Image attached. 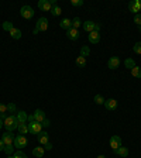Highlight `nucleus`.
I'll list each match as a JSON object with an SVG mask.
<instances>
[{
  "label": "nucleus",
  "mask_w": 141,
  "mask_h": 158,
  "mask_svg": "<svg viewBox=\"0 0 141 158\" xmlns=\"http://www.w3.org/2000/svg\"><path fill=\"white\" fill-rule=\"evenodd\" d=\"M4 127H6L7 131H14L17 127H19V120H17L16 114H10L4 118Z\"/></svg>",
  "instance_id": "1"
},
{
  "label": "nucleus",
  "mask_w": 141,
  "mask_h": 158,
  "mask_svg": "<svg viewBox=\"0 0 141 158\" xmlns=\"http://www.w3.org/2000/svg\"><path fill=\"white\" fill-rule=\"evenodd\" d=\"M48 30V20L45 17H39L37 20V24H35V28H34L33 34H38L41 31H47Z\"/></svg>",
  "instance_id": "2"
},
{
  "label": "nucleus",
  "mask_w": 141,
  "mask_h": 158,
  "mask_svg": "<svg viewBox=\"0 0 141 158\" xmlns=\"http://www.w3.org/2000/svg\"><path fill=\"white\" fill-rule=\"evenodd\" d=\"M43 131V126H41V123L35 122V120H31V122H28V133H31V134H38V133Z\"/></svg>",
  "instance_id": "3"
},
{
  "label": "nucleus",
  "mask_w": 141,
  "mask_h": 158,
  "mask_svg": "<svg viewBox=\"0 0 141 158\" xmlns=\"http://www.w3.org/2000/svg\"><path fill=\"white\" fill-rule=\"evenodd\" d=\"M20 14H21V17L26 20H30V19H33L34 17V10L31 6H23L21 9H20Z\"/></svg>",
  "instance_id": "4"
},
{
  "label": "nucleus",
  "mask_w": 141,
  "mask_h": 158,
  "mask_svg": "<svg viewBox=\"0 0 141 158\" xmlns=\"http://www.w3.org/2000/svg\"><path fill=\"white\" fill-rule=\"evenodd\" d=\"M27 144H28V140H27L24 135H17L16 138H14V147L19 148V150H21V148L27 147Z\"/></svg>",
  "instance_id": "5"
},
{
  "label": "nucleus",
  "mask_w": 141,
  "mask_h": 158,
  "mask_svg": "<svg viewBox=\"0 0 141 158\" xmlns=\"http://www.w3.org/2000/svg\"><path fill=\"white\" fill-rule=\"evenodd\" d=\"M128 10H130L131 13H134V16L138 14V11L141 10V2L140 0H133V2H130V3H128Z\"/></svg>",
  "instance_id": "6"
},
{
  "label": "nucleus",
  "mask_w": 141,
  "mask_h": 158,
  "mask_svg": "<svg viewBox=\"0 0 141 158\" xmlns=\"http://www.w3.org/2000/svg\"><path fill=\"white\" fill-rule=\"evenodd\" d=\"M2 141H3V144H4V145L14 144V134H13L11 131H6V133H3Z\"/></svg>",
  "instance_id": "7"
},
{
  "label": "nucleus",
  "mask_w": 141,
  "mask_h": 158,
  "mask_svg": "<svg viewBox=\"0 0 141 158\" xmlns=\"http://www.w3.org/2000/svg\"><path fill=\"white\" fill-rule=\"evenodd\" d=\"M38 9L43 10V11H51V9H52L51 0H39L38 2Z\"/></svg>",
  "instance_id": "8"
},
{
  "label": "nucleus",
  "mask_w": 141,
  "mask_h": 158,
  "mask_svg": "<svg viewBox=\"0 0 141 158\" xmlns=\"http://www.w3.org/2000/svg\"><path fill=\"white\" fill-rule=\"evenodd\" d=\"M109 143H110V147H112L113 151H114V150H117L118 147H122V137H118V135H113Z\"/></svg>",
  "instance_id": "9"
},
{
  "label": "nucleus",
  "mask_w": 141,
  "mask_h": 158,
  "mask_svg": "<svg viewBox=\"0 0 141 158\" xmlns=\"http://www.w3.org/2000/svg\"><path fill=\"white\" fill-rule=\"evenodd\" d=\"M37 140H38V143L41 145H45L47 143H49V135L47 131H41L37 134Z\"/></svg>",
  "instance_id": "10"
},
{
  "label": "nucleus",
  "mask_w": 141,
  "mask_h": 158,
  "mask_svg": "<svg viewBox=\"0 0 141 158\" xmlns=\"http://www.w3.org/2000/svg\"><path fill=\"white\" fill-rule=\"evenodd\" d=\"M66 37H68L71 41H76V40L79 38V31L76 28H72V27H71L69 30H66Z\"/></svg>",
  "instance_id": "11"
},
{
  "label": "nucleus",
  "mask_w": 141,
  "mask_h": 158,
  "mask_svg": "<svg viewBox=\"0 0 141 158\" xmlns=\"http://www.w3.org/2000/svg\"><path fill=\"white\" fill-rule=\"evenodd\" d=\"M120 62H122V61H120V58H118V56H112V58L107 61V66L110 69H116V68H118V66H120Z\"/></svg>",
  "instance_id": "12"
},
{
  "label": "nucleus",
  "mask_w": 141,
  "mask_h": 158,
  "mask_svg": "<svg viewBox=\"0 0 141 158\" xmlns=\"http://www.w3.org/2000/svg\"><path fill=\"white\" fill-rule=\"evenodd\" d=\"M117 106H118V102L116 99H107V100H105V107L107 110H116Z\"/></svg>",
  "instance_id": "13"
},
{
  "label": "nucleus",
  "mask_w": 141,
  "mask_h": 158,
  "mask_svg": "<svg viewBox=\"0 0 141 158\" xmlns=\"http://www.w3.org/2000/svg\"><path fill=\"white\" fill-rule=\"evenodd\" d=\"M33 117H34V120L35 122H38V123H43L44 120H45V113L41 110V109H37L35 112H34V114H33Z\"/></svg>",
  "instance_id": "14"
},
{
  "label": "nucleus",
  "mask_w": 141,
  "mask_h": 158,
  "mask_svg": "<svg viewBox=\"0 0 141 158\" xmlns=\"http://www.w3.org/2000/svg\"><path fill=\"white\" fill-rule=\"evenodd\" d=\"M88 40L90 44H97L99 41H100V34H99L97 31H92V33H89Z\"/></svg>",
  "instance_id": "15"
},
{
  "label": "nucleus",
  "mask_w": 141,
  "mask_h": 158,
  "mask_svg": "<svg viewBox=\"0 0 141 158\" xmlns=\"http://www.w3.org/2000/svg\"><path fill=\"white\" fill-rule=\"evenodd\" d=\"M95 27H96V23H95V21H90V20H88V21H85V23H83V30H85V31H88V33L95 31Z\"/></svg>",
  "instance_id": "16"
},
{
  "label": "nucleus",
  "mask_w": 141,
  "mask_h": 158,
  "mask_svg": "<svg viewBox=\"0 0 141 158\" xmlns=\"http://www.w3.org/2000/svg\"><path fill=\"white\" fill-rule=\"evenodd\" d=\"M59 27L64 30H69L71 27H72V20L69 19H62L61 20V23H59Z\"/></svg>",
  "instance_id": "17"
},
{
  "label": "nucleus",
  "mask_w": 141,
  "mask_h": 158,
  "mask_svg": "<svg viewBox=\"0 0 141 158\" xmlns=\"http://www.w3.org/2000/svg\"><path fill=\"white\" fill-rule=\"evenodd\" d=\"M16 116H17V120H19V123H26L27 120H28V114H27L26 112H17L16 113Z\"/></svg>",
  "instance_id": "18"
},
{
  "label": "nucleus",
  "mask_w": 141,
  "mask_h": 158,
  "mask_svg": "<svg viewBox=\"0 0 141 158\" xmlns=\"http://www.w3.org/2000/svg\"><path fill=\"white\" fill-rule=\"evenodd\" d=\"M114 152L118 155V157L126 158V157L128 155V148H127V147H118L117 150H114Z\"/></svg>",
  "instance_id": "19"
},
{
  "label": "nucleus",
  "mask_w": 141,
  "mask_h": 158,
  "mask_svg": "<svg viewBox=\"0 0 141 158\" xmlns=\"http://www.w3.org/2000/svg\"><path fill=\"white\" fill-rule=\"evenodd\" d=\"M17 130H19V133L21 135L27 134V133H28V124H26V123H19V127H17Z\"/></svg>",
  "instance_id": "20"
},
{
  "label": "nucleus",
  "mask_w": 141,
  "mask_h": 158,
  "mask_svg": "<svg viewBox=\"0 0 141 158\" xmlns=\"http://www.w3.org/2000/svg\"><path fill=\"white\" fill-rule=\"evenodd\" d=\"M10 37H11V38H14V40H20L21 38V31H20L19 28H11L10 30Z\"/></svg>",
  "instance_id": "21"
},
{
  "label": "nucleus",
  "mask_w": 141,
  "mask_h": 158,
  "mask_svg": "<svg viewBox=\"0 0 141 158\" xmlns=\"http://www.w3.org/2000/svg\"><path fill=\"white\" fill-rule=\"evenodd\" d=\"M44 150H45L44 147H35L33 150V155L34 157H37V158H41L44 155Z\"/></svg>",
  "instance_id": "22"
},
{
  "label": "nucleus",
  "mask_w": 141,
  "mask_h": 158,
  "mask_svg": "<svg viewBox=\"0 0 141 158\" xmlns=\"http://www.w3.org/2000/svg\"><path fill=\"white\" fill-rule=\"evenodd\" d=\"M131 75L134 76V78H138V79H141V66L135 65L134 68L131 69Z\"/></svg>",
  "instance_id": "23"
},
{
  "label": "nucleus",
  "mask_w": 141,
  "mask_h": 158,
  "mask_svg": "<svg viewBox=\"0 0 141 158\" xmlns=\"http://www.w3.org/2000/svg\"><path fill=\"white\" fill-rule=\"evenodd\" d=\"M76 65H78L79 68H85V66H86V58H85V56L79 55L78 58H76Z\"/></svg>",
  "instance_id": "24"
},
{
  "label": "nucleus",
  "mask_w": 141,
  "mask_h": 158,
  "mask_svg": "<svg viewBox=\"0 0 141 158\" xmlns=\"http://www.w3.org/2000/svg\"><path fill=\"white\" fill-rule=\"evenodd\" d=\"M124 65H126V68H127V69H130V71H131V69L135 66L134 59H133V58H127V59L124 61Z\"/></svg>",
  "instance_id": "25"
},
{
  "label": "nucleus",
  "mask_w": 141,
  "mask_h": 158,
  "mask_svg": "<svg viewBox=\"0 0 141 158\" xmlns=\"http://www.w3.org/2000/svg\"><path fill=\"white\" fill-rule=\"evenodd\" d=\"M61 13H62L61 7H59V6H52V9H51V14H52L54 17H58Z\"/></svg>",
  "instance_id": "26"
},
{
  "label": "nucleus",
  "mask_w": 141,
  "mask_h": 158,
  "mask_svg": "<svg viewBox=\"0 0 141 158\" xmlns=\"http://www.w3.org/2000/svg\"><path fill=\"white\" fill-rule=\"evenodd\" d=\"M89 54H90V48H89L88 45H83L82 48H81V56H89Z\"/></svg>",
  "instance_id": "27"
},
{
  "label": "nucleus",
  "mask_w": 141,
  "mask_h": 158,
  "mask_svg": "<svg viewBox=\"0 0 141 158\" xmlns=\"http://www.w3.org/2000/svg\"><path fill=\"white\" fill-rule=\"evenodd\" d=\"M14 148H16V147H14V144H10V145H4V150H3V151L6 152L7 155H11V154H13V152H14Z\"/></svg>",
  "instance_id": "28"
},
{
  "label": "nucleus",
  "mask_w": 141,
  "mask_h": 158,
  "mask_svg": "<svg viewBox=\"0 0 141 158\" xmlns=\"http://www.w3.org/2000/svg\"><path fill=\"white\" fill-rule=\"evenodd\" d=\"M81 26H82V21H81V19H79V17H75V19L72 20V28L78 30Z\"/></svg>",
  "instance_id": "29"
},
{
  "label": "nucleus",
  "mask_w": 141,
  "mask_h": 158,
  "mask_svg": "<svg viewBox=\"0 0 141 158\" xmlns=\"http://www.w3.org/2000/svg\"><path fill=\"white\" fill-rule=\"evenodd\" d=\"M95 103L96 105H105V98L102 95H96L95 96Z\"/></svg>",
  "instance_id": "30"
},
{
  "label": "nucleus",
  "mask_w": 141,
  "mask_h": 158,
  "mask_svg": "<svg viewBox=\"0 0 141 158\" xmlns=\"http://www.w3.org/2000/svg\"><path fill=\"white\" fill-rule=\"evenodd\" d=\"M13 23H10V21H4V23H3V30H4V31H9V33H10V30H11V28H13Z\"/></svg>",
  "instance_id": "31"
},
{
  "label": "nucleus",
  "mask_w": 141,
  "mask_h": 158,
  "mask_svg": "<svg viewBox=\"0 0 141 158\" xmlns=\"http://www.w3.org/2000/svg\"><path fill=\"white\" fill-rule=\"evenodd\" d=\"M16 110H17V107H16V105H14V103H9V105H7V112L9 113H16Z\"/></svg>",
  "instance_id": "32"
},
{
  "label": "nucleus",
  "mask_w": 141,
  "mask_h": 158,
  "mask_svg": "<svg viewBox=\"0 0 141 158\" xmlns=\"http://www.w3.org/2000/svg\"><path fill=\"white\" fill-rule=\"evenodd\" d=\"M71 6H73V7L83 6V0H71Z\"/></svg>",
  "instance_id": "33"
},
{
  "label": "nucleus",
  "mask_w": 141,
  "mask_h": 158,
  "mask_svg": "<svg viewBox=\"0 0 141 158\" xmlns=\"http://www.w3.org/2000/svg\"><path fill=\"white\" fill-rule=\"evenodd\" d=\"M133 51H134L135 54H141V43H140V41L134 44V47H133Z\"/></svg>",
  "instance_id": "34"
},
{
  "label": "nucleus",
  "mask_w": 141,
  "mask_h": 158,
  "mask_svg": "<svg viewBox=\"0 0 141 158\" xmlns=\"http://www.w3.org/2000/svg\"><path fill=\"white\" fill-rule=\"evenodd\" d=\"M13 158H28V157H27V155L24 154L23 151H17V152H14Z\"/></svg>",
  "instance_id": "35"
},
{
  "label": "nucleus",
  "mask_w": 141,
  "mask_h": 158,
  "mask_svg": "<svg viewBox=\"0 0 141 158\" xmlns=\"http://www.w3.org/2000/svg\"><path fill=\"white\" fill-rule=\"evenodd\" d=\"M134 23L137 24V26H141V14L140 13L134 16Z\"/></svg>",
  "instance_id": "36"
},
{
  "label": "nucleus",
  "mask_w": 141,
  "mask_h": 158,
  "mask_svg": "<svg viewBox=\"0 0 141 158\" xmlns=\"http://www.w3.org/2000/svg\"><path fill=\"white\" fill-rule=\"evenodd\" d=\"M6 112H7V105L0 103V114H2V113H6Z\"/></svg>",
  "instance_id": "37"
},
{
  "label": "nucleus",
  "mask_w": 141,
  "mask_h": 158,
  "mask_svg": "<svg viewBox=\"0 0 141 158\" xmlns=\"http://www.w3.org/2000/svg\"><path fill=\"white\" fill-rule=\"evenodd\" d=\"M49 124H51V122H49L48 118H45V120L41 123V126H43V127H49Z\"/></svg>",
  "instance_id": "38"
},
{
  "label": "nucleus",
  "mask_w": 141,
  "mask_h": 158,
  "mask_svg": "<svg viewBox=\"0 0 141 158\" xmlns=\"http://www.w3.org/2000/svg\"><path fill=\"white\" fill-rule=\"evenodd\" d=\"M44 148H45V150H52V144H51V143H47V144L44 145Z\"/></svg>",
  "instance_id": "39"
},
{
  "label": "nucleus",
  "mask_w": 141,
  "mask_h": 158,
  "mask_svg": "<svg viewBox=\"0 0 141 158\" xmlns=\"http://www.w3.org/2000/svg\"><path fill=\"white\" fill-rule=\"evenodd\" d=\"M3 150H4V144L2 141V138H0V151H3Z\"/></svg>",
  "instance_id": "40"
},
{
  "label": "nucleus",
  "mask_w": 141,
  "mask_h": 158,
  "mask_svg": "<svg viewBox=\"0 0 141 158\" xmlns=\"http://www.w3.org/2000/svg\"><path fill=\"white\" fill-rule=\"evenodd\" d=\"M4 126V120L3 118H0V130H2V127H3Z\"/></svg>",
  "instance_id": "41"
},
{
  "label": "nucleus",
  "mask_w": 141,
  "mask_h": 158,
  "mask_svg": "<svg viewBox=\"0 0 141 158\" xmlns=\"http://www.w3.org/2000/svg\"><path fill=\"white\" fill-rule=\"evenodd\" d=\"M97 158H106L105 155H97Z\"/></svg>",
  "instance_id": "42"
},
{
  "label": "nucleus",
  "mask_w": 141,
  "mask_h": 158,
  "mask_svg": "<svg viewBox=\"0 0 141 158\" xmlns=\"http://www.w3.org/2000/svg\"><path fill=\"white\" fill-rule=\"evenodd\" d=\"M7 158H13V155H9V157H7Z\"/></svg>",
  "instance_id": "43"
},
{
  "label": "nucleus",
  "mask_w": 141,
  "mask_h": 158,
  "mask_svg": "<svg viewBox=\"0 0 141 158\" xmlns=\"http://www.w3.org/2000/svg\"><path fill=\"white\" fill-rule=\"evenodd\" d=\"M140 33H141V26H140Z\"/></svg>",
  "instance_id": "44"
},
{
  "label": "nucleus",
  "mask_w": 141,
  "mask_h": 158,
  "mask_svg": "<svg viewBox=\"0 0 141 158\" xmlns=\"http://www.w3.org/2000/svg\"><path fill=\"white\" fill-rule=\"evenodd\" d=\"M140 2H141V0H140Z\"/></svg>",
  "instance_id": "45"
}]
</instances>
